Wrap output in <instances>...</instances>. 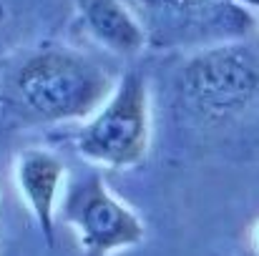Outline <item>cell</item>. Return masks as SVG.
<instances>
[{"label": "cell", "mask_w": 259, "mask_h": 256, "mask_svg": "<svg viewBox=\"0 0 259 256\" xmlns=\"http://www.w3.org/2000/svg\"><path fill=\"white\" fill-rule=\"evenodd\" d=\"M113 88L108 71L66 48H48L30 56L15 76L18 103L40 121L91 118Z\"/></svg>", "instance_id": "obj_1"}, {"label": "cell", "mask_w": 259, "mask_h": 256, "mask_svg": "<svg viewBox=\"0 0 259 256\" xmlns=\"http://www.w3.org/2000/svg\"><path fill=\"white\" fill-rule=\"evenodd\" d=\"M149 88L141 73H126L108 100L78 131L76 146L88 161L108 169L139 166L149 153Z\"/></svg>", "instance_id": "obj_2"}, {"label": "cell", "mask_w": 259, "mask_h": 256, "mask_svg": "<svg viewBox=\"0 0 259 256\" xmlns=\"http://www.w3.org/2000/svg\"><path fill=\"white\" fill-rule=\"evenodd\" d=\"M181 88L206 118L239 113L259 95V58L239 43L206 48L184 66Z\"/></svg>", "instance_id": "obj_3"}, {"label": "cell", "mask_w": 259, "mask_h": 256, "mask_svg": "<svg viewBox=\"0 0 259 256\" xmlns=\"http://www.w3.org/2000/svg\"><path fill=\"white\" fill-rule=\"evenodd\" d=\"M61 216L76 229L88 256H108L144 241V221L96 173L68 186Z\"/></svg>", "instance_id": "obj_4"}, {"label": "cell", "mask_w": 259, "mask_h": 256, "mask_svg": "<svg viewBox=\"0 0 259 256\" xmlns=\"http://www.w3.org/2000/svg\"><path fill=\"white\" fill-rule=\"evenodd\" d=\"M63 173H66V166L61 164V159L53 156L51 151H40V148L23 151L18 164H15L18 188L25 196L30 214L35 216L48 246H53L56 201H58Z\"/></svg>", "instance_id": "obj_5"}, {"label": "cell", "mask_w": 259, "mask_h": 256, "mask_svg": "<svg viewBox=\"0 0 259 256\" xmlns=\"http://www.w3.org/2000/svg\"><path fill=\"white\" fill-rule=\"evenodd\" d=\"M83 23L101 45L118 56H134L146 45L141 23L121 0H86Z\"/></svg>", "instance_id": "obj_6"}, {"label": "cell", "mask_w": 259, "mask_h": 256, "mask_svg": "<svg viewBox=\"0 0 259 256\" xmlns=\"http://www.w3.org/2000/svg\"><path fill=\"white\" fill-rule=\"evenodd\" d=\"M154 5H161V8H176V10H184V8H196L199 3L204 0H149Z\"/></svg>", "instance_id": "obj_7"}, {"label": "cell", "mask_w": 259, "mask_h": 256, "mask_svg": "<svg viewBox=\"0 0 259 256\" xmlns=\"http://www.w3.org/2000/svg\"><path fill=\"white\" fill-rule=\"evenodd\" d=\"M224 3H237V5H244V8H259V0H224Z\"/></svg>", "instance_id": "obj_8"}]
</instances>
